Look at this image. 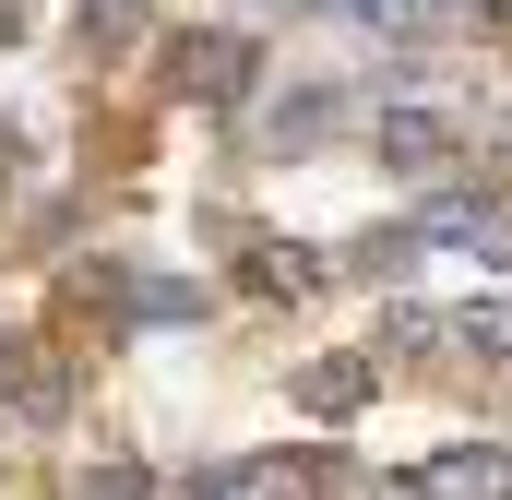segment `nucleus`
<instances>
[{
  "instance_id": "nucleus-1",
  "label": "nucleus",
  "mask_w": 512,
  "mask_h": 500,
  "mask_svg": "<svg viewBox=\"0 0 512 500\" xmlns=\"http://www.w3.org/2000/svg\"><path fill=\"white\" fill-rule=\"evenodd\" d=\"M251 36H227V24H203V36H179V48H167V84H179V96H203V108H227V96H251Z\"/></svg>"
},
{
  "instance_id": "nucleus-2",
  "label": "nucleus",
  "mask_w": 512,
  "mask_h": 500,
  "mask_svg": "<svg viewBox=\"0 0 512 500\" xmlns=\"http://www.w3.org/2000/svg\"><path fill=\"white\" fill-rule=\"evenodd\" d=\"M417 239L477 250V262H501V274H512V203H489V191H441V203L417 215Z\"/></svg>"
},
{
  "instance_id": "nucleus-3",
  "label": "nucleus",
  "mask_w": 512,
  "mask_h": 500,
  "mask_svg": "<svg viewBox=\"0 0 512 500\" xmlns=\"http://www.w3.org/2000/svg\"><path fill=\"white\" fill-rule=\"evenodd\" d=\"M417 500H512V465L489 453V441H453V453L417 465Z\"/></svg>"
},
{
  "instance_id": "nucleus-4",
  "label": "nucleus",
  "mask_w": 512,
  "mask_h": 500,
  "mask_svg": "<svg viewBox=\"0 0 512 500\" xmlns=\"http://www.w3.org/2000/svg\"><path fill=\"white\" fill-rule=\"evenodd\" d=\"M370 393H382V346H358V358H310V370H298V405H310V417H358Z\"/></svg>"
},
{
  "instance_id": "nucleus-5",
  "label": "nucleus",
  "mask_w": 512,
  "mask_h": 500,
  "mask_svg": "<svg viewBox=\"0 0 512 500\" xmlns=\"http://www.w3.org/2000/svg\"><path fill=\"white\" fill-rule=\"evenodd\" d=\"M382 155L405 167V179H429V167L453 155V120H441V108H393V120H382Z\"/></svg>"
},
{
  "instance_id": "nucleus-6",
  "label": "nucleus",
  "mask_w": 512,
  "mask_h": 500,
  "mask_svg": "<svg viewBox=\"0 0 512 500\" xmlns=\"http://www.w3.org/2000/svg\"><path fill=\"white\" fill-rule=\"evenodd\" d=\"M310 500H417V477H370L346 453H310Z\"/></svg>"
},
{
  "instance_id": "nucleus-7",
  "label": "nucleus",
  "mask_w": 512,
  "mask_h": 500,
  "mask_svg": "<svg viewBox=\"0 0 512 500\" xmlns=\"http://www.w3.org/2000/svg\"><path fill=\"white\" fill-rule=\"evenodd\" d=\"M0 405H24V417H60V381L36 370V346H24V334H0Z\"/></svg>"
},
{
  "instance_id": "nucleus-8",
  "label": "nucleus",
  "mask_w": 512,
  "mask_h": 500,
  "mask_svg": "<svg viewBox=\"0 0 512 500\" xmlns=\"http://www.w3.org/2000/svg\"><path fill=\"white\" fill-rule=\"evenodd\" d=\"M72 24H84V48H131L143 36V0H72Z\"/></svg>"
},
{
  "instance_id": "nucleus-9",
  "label": "nucleus",
  "mask_w": 512,
  "mask_h": 500,
  "mask_svg": "<svg viewBox=\"0 0 512 500\" xmlns=\"http://www.w3.org/2000/svg\"><path fill=\"white\" fill-rule=\"evenodd\" d=\"M441 334H453L465 358H512V310H453Z\"/></svg>"
},
{
  "instance_id": "nucleus-10",
  "label": "nucleus",
  "mask_w": 512,
  "mask_h": 500,
  "mask_svg": "<svg viewBox=\"0 0 512 500\" xmlns=\"http://www.w3.org/2000/svg\"><path fill=\"white\" fill-rule=\"evenodd\" d=\"M310 12H346V24H429V12H453V0H310Z\"/></svg>"
},
{
  "instance_id": "nucleus-11",
  "label": "nucleus",
  "mask_w": 512,
  "mask_h": 500,
  "mask_svg": "<svg viewBox=\"0 0 512 500\" xmlns=\"http://www.w3.org/2000/svg\"><path fill=\"white\" fill-rule=\"evenodd\" d=\"M131 322H191V286H179V274H143V286H131Z\"/></svg>"
},
{
  "instance_id": "nucleus-12",
  "label": "nucleus",
  "mask_w": 512,
  "mask_h": 500,
  "mask_svg": "<svg viewBox=\"0 0 512 500\" xmlns=\"http://www.w3.org/2000/svg\"><path fill=\"white\" fill-rule=\"evenodd\" d=\"M322 131H334V96H286L274 108V143H322Z\"/></svg>"
},
{
  "instance_id": "nucleus-13",
  "label": "nucleus",
  "mask_w": 512,
  "mask_h": 500,
  "mask_svg": "<svg viewBox=\"0 0 512 500\" xmlns=\"http://www.w3.org/2000/svg\"><path fill=\"white\" fill-rule=\"evenodd\" d=\"M84 500H155V477H143V465H131V453H108V465H96V477H84Z\"/></svg>"
},
{
  "instance_id": "nucleus-14",
  "label": "nucleus",
  "mask_w": 512,
  "mask_h": 500,
  "mask_svg": "<svg viewBox=\"0 0 512 500\" xmlns=\"http://www.w3.org/2000/svg\"><path fill=\"white\" fill-rule=\"evenodd\" d=\"M417 262V227H382V239H358V274H405Z\"/></svg>"
},
{
  "instance_id": "nucleus-15",
  "label": "nucleus",
  "mask_w": 512,
  "mask_h": 500,
  "mask_svg": "<svg viewBox=\"0 0 512 500\" xmlns=\"http://www.w3.org/2000/svg\"><path fill=\"white\" fill-rule=\"evenodd\" d=\"M12 12H24V0H0V36H12Z\"/></svg>"
}]
</instances>
